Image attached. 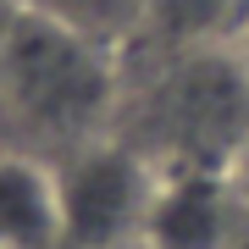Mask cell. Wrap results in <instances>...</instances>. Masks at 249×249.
Listing matches in <instances>:
<instances>
[{
	"instance_id": "cell-1",
	"label": "cell",
	"mask_w": 249,
	"mask_h": 249,
	"mask_svg": "<svg viewBox=\"0 0 249 249\" xmlns=\"http://www.w3.org/2000/svg\"><path fill=\"white\" fill-rule=\"evenodd\" d=\"M111 139L155 172H232L249 139V78L232 45H172L139 83L122 78Z\"/></svg>"
},
{
	"instance_id": "cell-2",
	"label": "cell",
	"mask_w": 249,
	"mask_h": 249,
	"mask_svg": "<svg viewBox=\"0 0 249 249\" xmlns=\"http://www.w3.org/2000/svg\"><path fill=\"white\" fill-rule=\"evenodd\" d=\"M0 106L22 133L72 155L116 127L122 61L116 50L17 6L0 39Z\"/></svg>"
},
{
	"instance_id": "cell-3",
	"label": "cell",
	"mask_w": 249,
	"mask_h": 249,
	"mask_svg": "<svg viewBox=\"0 0 249 249\" xmlns=\"http://www.w3.org/2000/svg\"><path fill=\"white\" fill-rule=\"evenodd\" d=\"M155 183H160V172L111 133L61 155L55 188H61L67 249H133V244H144V216H150Z\"/></svg>"
},
{
	"instance_id": "cell-4",
	"label": "cell",
	"mask_w": 249,
	"mask_h": 249,
	"mask_svg": "<svg viewBox=\"0 0 249 249\" xmlns=\"http://www.w3.org/2000/svg\"><path fill=\"white\" fill-rule=\"evenodd\" d=\"M249 205L232 188V172H160L144 249H238Z\"/></svg>"
},
{
	"instance_id": "cell-5",
	"label": "cell",
	"mask_w": 249,
	"mask_h": 249,
	"mask_svg": "<svg viewBox=\"0 0 249 249\" xmlns=\"http://www.w3.org/2000/svg\"><path fill=\"white\" fill-rule=\"evenodd\" d=\"M0 249H67L55 166L39 155H0Z\"/></svg>"
},
{
	"instance_id": "cell-6",
	"label": "cell",
	"mask_w": 249,
	"mask_h": 249,
	"mask_svg": "<svg viewBox=\"0 0 249 249\" xmlns=\"http://www.w3.org/2000/svg\"><path fill=\"white\" fill-rule=\"evenodd\" d=\"M22 11H39V17L72 28V34L94 39L122 55L139 34L155 28V0H17Z\"/></svg>"
},
{
	"instance_id": "cell-7",
	"label": "cell",
	"mask_w": 249,
	"mask_h": 249,
	"mask_svg": "<svg viewBox=\"0 0 249 249\" xmlns=\"http://www.w3.org/2000/svg\"><path fill=\"white\" fill-rule=\"evenodd\" d=\"M232 188H238V199L249 205V139H244V150H238V160H232Z\"/></svg>"
},
{
	"instance_id": "cell-8",
	"label": "cell",
	"mask_w": 249,
	"mask_h": 249,
	"mask_svg": "<svg viewBox=\"0 0 249 249\" xmlns=\"http://www.w3.org/2000/svg\"><path fill=\"white\" fill-rule=\"evenodd\" d=\"M227 45H232V55H238V67H244V78H249V17L238 22V34H232Z\"/></svg>"
},
{
	"instance_id": "cell-9",
	"label": "cell",
	"mask_w": 249,
	"mask_h": 249,
	"mask_svg": "<svg viewBox=\"0 0 249 249\" xmlns=\"http://www.w3.org/2000/svg\"><path fill=\"white\" fill-rule=\"evenodd\" d=\"M11 17H17V6H6V0H0V39H6V28H11Z\"/></svg>"
},
{
	"instance_id": "cell-10",
	"label": "cell",
	"mask_w": 249,
	"mask_h": 249,
	"mask_svg": "<svg viewBox=\"0 0 249 249\" xmlns=\"http://www.w3.org/2000/svg\"><path fill=\"white\" fill-rule=\"evenodd\" d=\"M133 249H144V244H133Z\"/></svg>"
}]
</instances>
